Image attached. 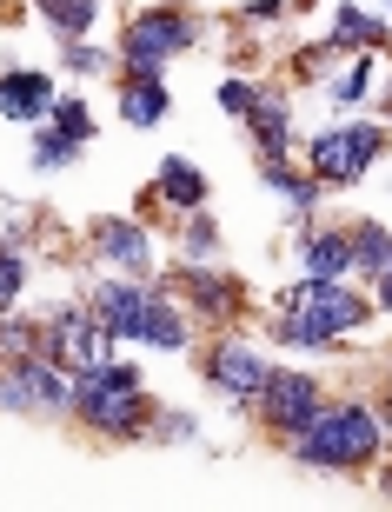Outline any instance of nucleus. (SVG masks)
Listing matches in <instances>:
<instances>
[{
  "label": "nucleus",
  "mask_w": 392,
  "mask_h": 512,
  "mask_svg": "<svg viewBox=\"0 0 392 512\" xmlns=\"http://www.w3.org/2000/svg\"><path fill=\"white\" fill-rule=\"evenodd\" d=\"M67 386H60V366L54 360H20L0 373V406H60Z\"/></svg>",
  "instance_id": "6"
},
{
  "label": "nucleus",
  "mask_w": 392,
  "mask_h": 512,
  "mask_svg": "<svg viewBox=\"0 0 392 512\" xmlns=\"http://www.w3.org/2000/svg\"><path fill=\"white\" fill-rule=\"evenodd\" d=\"M379 160V133L373 127H339L313 140V173L319 180H359Z\"/></svg>",
  "instance_id": "4"
},
{
  "label": "nucleus",
  "mask_w": 392,
  "mask_h": 512,
  "mask_svg": "<svg viewBox=\"0 0 392 512\" xmlns=\"http://www.w3.org/2000/svg\"><path fill=\"white\" fill-rule=\"evenodd\" d=\"M213 380H220V393H226V399H260V393H266V380H273V366H266L253 346L226 340L220 353H213Z\"/></svg>",
  "instance_id": "7"
},
{
  "label": "nucleus",
  "mask_w": 392,
  "mask_h": 512,
  "mask_svg": "<svg viewBox=\"0 0 392 512\" xmlns=\"http://www.w3.org/2000/svg\"><path fill=\"white\" fill-rule=\"evenodd\" d=\"M80 413L94 419L100 433H140V419H147V393L133 380V366H87L80 373Z\"/></svg>",
  "instance_id": "2"
},
{
  "label": "nucleus",
  "mask_w": 392,
  "mask_h": 512,
  "mask_svg": "<svg viewBox=\"0 0 392 512\" xmlns=\"http://www.w3.org/2000/svg\"><path fill=\"white\" fill-rule=\"evenodd\" d=\"M366 87H373V67H366V60H359L353 74H339V87H333V94L346 100V107H353V100H366Z\"/></svg>",
  "instance_id": "22"
},
{
  "label": "nucleus",
  "mask_w": 392,
  "mask_h": 512,
  "mask_svg": "<svg viewBox=\"0 0 392 512\" xmlns=\"http://www.w3.org/2000/svg\"><path fill=\"white\" fill-rule=\"evenodd\" d=\"M353 260L366 266V273H386V260H392V240L379 227H359L353 233Z\"/></svg>",
  "instance_id": "18"
},
{
  "label": "nucleus",
  "mask_w": 392,
  "mask_h": 512,
  "mask_svg": "<svg viewBox=\"0 0 392 512\" xmlns=\"http://www.w3.org/2000/svg\"><path fill=\"white\" fill-rule=\"evenodd\" d=\"M379 446V419L366 406H339L326 419H306V433H299V459H313V466H366Z\"/></svg>",
  "instance_id": "1"
},
{
  "label": "nucleus",
  "mask_w": 392,
  "mask_h": 512,
  "mask_svg": "<svg viewBox=\"0 0 392 512\" xmlns=\"http://www.w3.org/2000/svg\"><path fill=\"white\" fill-rule=\"evenodd\" d=\"M193 27L187 14H147V20H133V34H127V60H133V74H153L160 60H173L180 47H193Z\"/></svg>",
  "instance_id": "3"
},
{
  "label": "nucleus",
  "mask_w": 392,
  "mask_h": 512,
  "mask_svg": "<svg viewBox=\"0 0 392 512\" xmlns=\"http://www.w3.org/2000/svg\"><path fill=\"white\" fill-rule=\"evenodd\" d=\"M54 127L67 133V140H87V133H94V120H87V107H80V100H54Z\"/></svg>",
  "instance_id": "20"
},
{
  "label": "nucleus",
  "mask_w": 392,
  "mask_h": 512,
  "mask_svg": "<svg viewBox=\"0 0 392 512\" xmlns=\"http://www.w3.org/2000/svg\"><path fill=\"white\" fill-rule=\"evenodd\" d=\"M160 193H167L173 207H200V200H206V180L187 167V160H167V173H160Z\"/></svg>",
  "instance_id": "16"
},
{
  "label": "nucleus",
  "mask_w": 392,
  "mask_h": 512,
  "mask_svg": "<svg viewBox=\"0 0 392 512\" xmlns=\"http://www.w3.org/2000/svg\"><path fill=\"white\" fill-rule=\"evenodd\" d=\"M94 247L107 253L113 266H127V273H147V266H153L147 233H140V227H127V220H100V227H94Z\"/></svg>",
  "instance_id": "10"
},
{
  "label": "nucleus",
  "mask_w": 392,
  "mask_h": 512,
  "mask_svg": "<svg viewBox=\"0 0 392 512\" xmlns=\"http://www.w3.org/2000/svg\"><path fill=\"white\" fill-rule=\"evenodd\" d=\"M0 114L7 120H47L54 114V80L47 74H0Z\"/></svg>",
  "instance_id": "9"
},
{
  "label": "nucleus",
  "mask_w": 392,
  "mask_h": 512,
  "mask_svg": "<svg viewBox=\"0 0 392 512\" xmlns=\"http://www.w3.org/2000/svg\"><path fill=\"white\" fill-rule=\"evenodd\" d=\"M120 107H127V120H133V127H153V120H160V114H167V87H160V80H133V87H127V100H120Z\"/></svg>",
  "instance_id": "15"
},
{
  "label": "nucleus",
  "mask_w": 392,
  "mask_h": 512,
  "mask_svg": "<svg viewBox=\"0 0 392 512\" xmlns=\"http://www.w3.org/2000/svg\"><path fill=\"white\" fill-rule=\"evenodd\" d=\"M14 293H20V260L0 247V300H14Z\"/></svg>",
  "instance_id": "23"
},
{
  "label": "nucleus",
  "mask_w": 392,
  "mask_h": 512,
  "mask_svg": "<svg viewBox=\"0 0 392 512\" xmlns=\"http://www.w3.org/2000/svg\"><path fill=\"white\" fill-rule=\"evenodd\" d=\"M67 153H74V140H67V133H40L34 140V167H67Z\"/></svg>",
  "instance_id": "21"
},
{
  "label": "nucleus",
  "mask_w": 392,
  "mask_h": 512,
  "mask_svg": "<svg viewBox=\"0 0 392 512\" xmlns=\"http://www.w3.org/2000/svg\"><path fill=\"white\" fill-rule=\"evenodd\" d=\"M339 47H379V40H386V34H379V20H366V14H359V7H346V14H339Z\"/></svg>",
  "instance_id": "19"
},
{
  "label": "nucleus",
  "mask_w": 392,
  "mask_h": 512,
  "mask_svg": "<svg viewBox=\"0 0 392 512\" xmlns=\"http://www.w3.org/2000/svg\"><path fill=\"white\" fill-rule=\"evenodd\" d=\"M379 300L392 306V260H386V280H379Z\"/></svg>",
  "instance_id": "26"
},
{
  "label": "nucleus",
  "mask_w": 392,
  "mask_h": 512,
  "mask_svg": "<svg viewBox=\"0 0 392 512\" xmlns=\"http://www.w3.org/2000/svg\"><path fill=\"white\" fill-rule=\"evenodd\" d=\"M94 313H107V333H133L140 340V320H147V293L140 286H100Z\"/></svg>",
  "instance_id": "12"
},
{
  "label": "nucleus",
  "mask_w": 392,
  "mask_h": 512,
  "mask_svg": "<svg viewBox=\"0 0 392 512\" xmlns=\"http://www.w3.org/2000/svg\"><path fill=\"white\" fill-rule=\"evenodd\" d=\"M246 114H253V127H260V140H266V160H286V100L260 94Z\"/></svg>",
  "instance_id": "14"
},
{
  "label": "nucleus",
  "mask_w": 392,
  "mask_h": 512,
  "mask_svg": "<svg viewBox=\"0 0 392 512\" xmlns=\"http://www.w3.org/2000/svg\"><path fill=\"white\" fill-rule=\"evenodd\" d=\"M293 313L313 326L319 340H333V333H346V326L366 320V300H353V293H346V286H333V280H313V286H299Z\"/></svg>",
  "instance_id": "5"
},
{
  "label": "nucleus",
  "mask_w": 392,
  "mask_h": 512,
  "mask_svg": "<svg viewBox=\"0 0 392 512\" xmlns=\"http://www.w3.org/2000/svg\"><path fill=\"white\" fill-rule=\"evenodd\" d=\"M94 7L100 0H40V14L54 20V27H67V34H87L94 27Z\"/></svg>",
  "instance_id": "17"
},
{
  "label": "nucleus",
  "mask_w": 392,
  "mask_h": 512,
  "mask_svg": "<svg viewBox=\"0 0 392 512\" xmlns=\"http://www.w3.org/2000/svg\"><path fill=\"white\" fill-rule=\"evenodd\" d=\"M260 399H266V419H273L280 433H299V426L313 419V406H319V393H313L306 373H273Z\"/></svg>",
  "instance_id": "8"
},
{
  "label": "nucleus",
  "mask_w": 392,
  "mask_h": 512,
  "mask_svg": "<svg viewBox=\"0 0 392 512\" xmlns=\"http://www.w3.org/2000/svg\"><path fill=\"white\" fill-rule=\"evenodd\" d=\"M220 100H226V107H233V114H246V107H253V94H246L240 80H226V87H220Z\"/></svg>",
  "instance_id": "25"
},
{
  "label": "nucleus",
  "mask_w": 392,
  "mask_h": 512,
  "mask_svg": "<svg viewBox=\"0 0 392 512\" xmlns=\"http://www.w3.org/2000/svg\"><path fill=\"white\" fill-rule=\"evenodd\" d=\"M67 67H80V74H87V67H100V54L87 47V40H74V47H67Z\"/></svg>",
  "instance_id": "24"
},
{
  "label": "nucleus",
  "mask_w": 392,
  "mask_h": 512,
  "mask_svg": "<svg viewBox=\"0 0 392 512\" xmlns=\"http://www.w3.org/2000/svg\"><path fill=\"white\" fill-rule=\"evenodd\" d=\"M353 266V240L346 233H319V240H306V273L313 280H339Z\"/></svg>",
  "instance_id": "13"
},
{
  "label": "nucleus",
  "mask_w": 392,
  "mask_h": 512,
  "mask_svg": "<svg viewBox=\"0 0 392 512\" xmlns=\"http://www.w3.org/2000/svg\"><path fill=\"white\" fill-rule=\"evenodd\" d=\"M60 353L74 360V373H87V366L107 360V320H60Z\"/></svg>",
  "instance_id": "11"
}]
</instances>
